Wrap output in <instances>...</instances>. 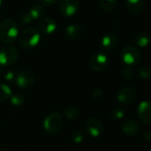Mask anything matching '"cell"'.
<instances>
[{
    "label": "cell",
    "instance_id": "ffe728a7",
    "mask_svg": "<svg viewBox=\"0 0 151 151\" xmlns=\"http://www.w3.org/2000/svg\"><path fill=\"white\" fill-rule=\"evenodd\" d=\"M65 117L69 120H74L76 119L80 115V111L75 106H68L64 111Z\"/></svg>",
    "mask_w": 151,
    "mask_h": 151
},
{
    "label": "cell",
    "instance_id": "7c38bea8",
    "mask_svg": "<svg viewBox=\"0 0 151 151\" xmlns=\"http://www.w3.org/2000/svg\"><path fill=\"white\" fill-rule=\"evenodd\" d=\"M119 43V39L116 35L113 33H107L105 34L101 39V47L104 50H113Z\"/></svg>",
    "mask_w": 151,
    "mask_h": 151
},
{
    "label": "cell",
    "instance_id": "d6986e66",
    "mask_svg": "<svg viewBox=\"0 0 151 151\" xmlns=\"http://www.w3.org/2000/svg\"><path fill=\"white\" fill-rule=\"evenodd\" d=\"M99 6L104 12H112L116 9L118 0H99Z\"/></svg>",
    "mask_w": 151,
    "mask_h": 151
},
{
    "label": "cell",
    "instance_id": "cb8c5ba5",
    "mask_svg": "<svg viewBox=\"0 0 151 151\" xmlns=\"http://www.w3.org/2000/svg\"><path fill=\"white\" fill-rule=\"evenodd\" d=\"M111 116L114 119H120L124 117V111L120 107L113 108L111 111Z\"/></svg>",
    "mask_w": 151,
    "mask_h": 151
},
{
    "label": "cell",
    "instance_id": "d6a6232c",
    "mask_svg": "<svg viewBox=\"0 0 151 151\" xmlns=\"http://www.w3.org/2000/svg\"><path fill=\"white\" fill-rule=\"evenodd\" d=\"M0 73H1V68H0Z\"/></svg>",
    "mask_w": 151,
    "mask_h": 151
},
{
    "label": "cell",
    "instance_id": "5b68a950",
    "mask_svg": "<svg viewBox=\"0 0 151 151\" xmlns=\"http://www.w3.org/2000/svg\"><path fill=\"white\" fill-rule=\"evenodd\" d=\"M19 57L18 50L12 45H6L0 49V65L4 66L12 65Z\"/></svg>",
    "mask_w": 151,
    "mask_h": 151
},
{
    "label": "cell",
    "instance_id": "1f68e13d",
    "mask_svg": "<svg viewBox=\"0 0 151 151\" xmlns=\"http://www.w3.org/2000/svg\"><path fill=\"white\" fill-rule=\"evenodd\" d=\"M2 5H3V1H2V0H0V9L2 8Z\"/></svg>",
    "mask_w": 151,
    "mask_h": 151
},
{
    "label": "cell",
    "instance_id": "9c48e42d",
    "mask_svg": "<svg viewBox=\"0 0 151 151\" xmlns=\"http://www.w3.org/2000/svg\"><path fill=\"white\" fill-rule=\"evenodd\" d=\"M57 28V22L54 19L50 17L42 18L38 22V30L43 35H50L55 32Z\"/></svg>",
    "mask_w": 151,
    "mask_h": 151
},
{
    "label": "cell",
    "instance_id": "d4e9b609",
    "mask_svg": "<svg viewBox=\"0 0 151 151\" xmlns=\"http://www.w3.org/2000/svg\"><path fill=\"white\" fill-rule=\"evenodd\" d=\"M10 98H11L12 104L13 105H16V106H19V105L22 104L23 102H24L23 96H21V94H19V93L14 94V95H12Z\"/></svg>",
    "mask_w": 151,
    "mask_h": 151
},
{
    "label": "cell",
    "instance_id": "603a6c76",
    "mask_svg": "<svg viewBox=\"0 0 151 151\" xmlns=\"http://www.w3.org/2000/svg\"><path fill=\"white\" fill-rule=\"evenodd\" d=\"M18 19H19V23L21 25H28V24H30L33 21V19H32L29 12H28V11H26V12H21L19 15V18Z\"/></svg>",
    "mask_w": 151,
    "mask_h": 151
},
{
    "label": "cell",
    "instance_id": "f546056e",
    "mask_svg": "<svg viewBox=\"0 0 151 151\" xmlns=\"http://www.w3.org/2000/svg\"><path fill=\"white\" fill-rule=\"evenodd\" d=\"M15 78H16V74H14V73H12V72H8L5 74V80H7L9 81H14Z\"/></svg>",
    "mask_w": 151,
    "mask_h": 151
},
{
    "label": "cell",
    "instance_id": "2e32d148",
    "mask_svg": "<svg viewBox=\"0 0 151 151\" xmlns=\"http://www.w3.org/2000/svg\"><path fill=\"white\" fill-rule=\"evenodd\" d=\"M143 0H127V7L132 14H140L144 9Z\"/></svg>",
    "mask_w": 151,
    "mask_h": 151
},
{
    "label": "cell",
    "instance_id": "e0dca14e",
    "mask_svg": "<svg viewBox=\"0 0 151 151\" xmlns=\"http://www.w3.org/2000/svg\"><path fill=\"white\" fill-rule=\"evenodd\" d=\"M134 42L139 47H146L150 42V35L147 32H138L134 35Z\"/></svg>",
    "mask_w": 151,
    "mask_h": 151
},
{
    "label": "cell",
    "instance_id": "4fadbf2b",
    "mask_svg": "<svg viewBox=\"0 0 151 151\" xmlns=\"http://www.w3.org/2000/svg\"><path fill=\"white\" fill-rule=\"evenodd\" d=\"M138 116L139 119L145 124L150 125L151 123L150 114V102L143 101L140 104L138 107Z\"/></svg>",
    "mask_w": 151,
    "mask_h": 151
},
{
    "label": "cell",
    "instance_id": "6da1fadb",
    "mask_svg": "<svg viewBox=\"0 0 151 151\" xmlns=\"http://www.w3.org/2000/svg\"><path fill=\"white\" fill-rule=\"evenodd\" d=\"M19 35L17 22L12 19H5L0 23V41L5 44L15 42Z\"/></svg>",
    "mask_w": 151,
    "mask_h": 151
},
{
    "label": "cell",
    "instance_id": "7a4b0ae2",
    "mask_svg": "<svg viewBox=\"0 0 151 151\" xmlns=\"http://www.w3.org/2000/svg\"><path fill=\"white\" fill-rule=\"evenodd\" d=\"M19 43L27 50L35 48L41 41V34L39 30L34 27L24 29L19 35Z\"/></svg>",
    "mask_w": 151,
    "mask_h": 151
},
{
    "label": "cell",
    "instance_id": "5bb4252c",
    "mask_svg": "<svg viewBox=\"0 0 151 151\" xmlns=\"http://www.w3.org/2000/svg\"><path fill=\"white\" fill-rule=\"evenodd\" d=\"M83 35V27L81 25L73 23L69 25L65 29V36L72 41L80 39Z\"/></svg>",
    "mask_w": 151,
    "mask_h": 151
},
{
    "label": "cell",
    "instance_id": "44dd1931",
    "mask_svg": "<svg viewBox=\"0 0 151 151\" xmlns=\"http://www.w3.org/2000/svg\"><path fill=\"white\" fill-rule=\"evenodd\" d=\"M137 76L142 80H149L151 76V69L149 65L140 66L136 71Z\"/></svg>",
    "mask_w": 151,
    "mask_h": 151
},
{
    "label": "cell",
    "instance_id": "3957f363",
    "mask_svg": "<svg viewBox=\"0 0 151 151\" xmlns=\"http://www.w3.org/2000/svg\"><path fill=\"white\" fill-rule=\"evenodd\" d=\"M120 58L127 66H134L140 63L142 59V54L136 47L126 46L121 50Z\"/></svg>",
    "mask_w": 151,
    "mask_h": 151
},
{
    "label": "cell",
    "instance_id": "ba28073f",
    "mask_svg": "<svg viewBox=\"0 0 151 151\" xmlns=\"http://www.w3.org/2000/svg\"><path fill=\"white\" fill-rule=\"evenodd\" d=\"M15 81H16V84L20 88L26 89L34 85L35 76L32 72L28 70H22L18 74H16Z\"/></svg>",
    "mask_w": 151,
    "mask_h": 151
},
{
    "label": "cell",
    "instance_id": "52a82bcc",
    "mask_svg": "<svg viewBox=\"0 0 151 151\" xmlns=\"http://www.w3.org/2000/svg\"><path fill=\"white\" fill-rule=\"evenodd\" d=\"M58 8L63 15L72 17L78 12L80 3L79 0H60Z\"/></svg>",
    "mask_w": 151,
    "mask_h": 151
},
{
    "label": "cell",
    "instance_id": "7402d4cb",
    "mask_svg": "<svg viewBox=\"0 0 151 151\" xmlns=\"http://www.w3.org/2000/svg\"><path fill=\"white\" fill-rule=\"evenodd\" d=\"M11 96H12L11 88L7 85L0 83V102H4L10 99Z\"/></svg>",
    "mask_w": 151,
    "mask_h": 151
},
{
    "label": "cell",
    "instance_id": "8992f818",
    "mask_svg": "<svg viewBox=\"0 0 151 151\" xmlns=\"http://www.w3.org/2000/svg\"><path fill=\"white\" fill-rule=\"evenodd\" d=\"M109 64V58L107 55L104 53H96L92 55L88 60L89 67L95 72L104 71Z\"/></svg>",
    "mask_w": 151,
    "mask_h": 151
},
{
    "label": "cell",
    "instance_id": "4dcf8cb0",
    "mask_svg": "<svg viewBox=\"0 0 151 151\" xmlns=\"http://www.w3.org/2000/svg\"><path fill=\"white\" fill-rule=\"evenodd\" d=\"M143 137H144V139L148 138V139H149V142H150V133H146V134L143 135Z\"/></svg>",
    "mask_w": 151,
    "mask_h": 151
},
{
    "label": "cell",
    "instance_id": "4316f807",
    "mask_svg": "<svg viewBox=\"0 0 151 151\" xmlns=\"http://www.w3.org/2000/svg\"><path fill=\"white\" fill-rule=\"evenodd\" d=\"M122 76H123V78H125L126 80L131 79V78L133 77V72H132V70H131L129 67L125 68V69L123 70V72H122Z\"/></svg>",
    "mask_w": 151,
    "mask_h": 151
},
{
    "label": "cell",
    "instance_id": "f1b7e54d",
    "mask_svg": "<svg viewBox=\"0 0 151 151\" xmlns=\"http://www.w3.org/2000/svg\"><path fill=\"white\" fill-rule=\"evenodd\" d=\"M92 95H93V97L98 98V97H100V96L103 95V90H102L100 88H96L93 90Z\"/></svg>",
    "mask_w": 151,
    "mask_h": 151
},
{
    "label": "cell",
    "instance_id": "8fae6325",
    "mask_svg": "<svg viewBox=\"0 0 151 151\" xmlns=\"http://www.w3.org/2000/svg\"><path fill=\"white\" fill-rule=\"evenodd\" d=\"M86 128H87L88 134L92 137H98L103 133L104 125H103V122L99 119L92 118L88 121Z\"/></svg>",
    "mask_w": 151,
    "mask_h": 151
},
{
    "label": "cell",
    "instance_id": "277c9868",
    "mask_svg": "<svg viewBox=\"0 0 151 151\" xmlns=\"http://www.w3.org/2000/svg\"><path fill=\"white\" fill-rule=\"evenodd\" d=\"M63 118L58 112H52L46 117L43 122V127L48 134H55L63 127Z\"/></svg>",
    "mask_w": 151,
    "mask_h": 151
},
{
    "label": "cell",
    "instance_id": "30bf717a",
    "mask_svg": "<svg viewBox=\"0 0 151 151\" xmlns=\"http://www.w3.org/2000/svg\"><path fill=\"white\" fill-rule=\"evenodd\" d=\"M117 98L119 102L124 104H130L136 98V91L132 87H125L119 92Z\"/></svg>",
    "mask_w": 151,
    "mask_h": 151
},
{
    "label": "cell",
    "instance_id": "9a60e30c",
    "mask_svg": "<svg viewBox=\"0 0 151 151\" xmlns=\"http://www.w3.org/2000/svg\"><path fill=\"white\" fill-rule=\"evenodd\" d=\"M122 132L128 136H134L140 132V126L134 120H127L121 127Z\"/></svg>",
    "mask_w": 151,
    "mask_h": 151
},
{
    "label": "cell",
    "instance_id": "ac0fdd59",
    "mask_svg": "<svg viewBox=\"0 0 151 151\" xmlns=\"http://www.w3.org/2000/svg\"><path fill=\"white\" fill-rule=\"evenodd\" d=\"M44 12H45L44 7L41 4H32L29 11H28L33 21L42 19V17L44 14Z\"/></svg>",
    "mask_w": 151,
    "mask_h": 151
},
{
    "label": "cell",
    "instance_id": "83f0119b",
    "mask_svg": "<svg viewBox=\"0 0 151 151\" xmlns=\"http://www.w3.org/2000/svg\"><path fill=\"white\" fill-rule=\"evenodd\" d=\"M41 4L42 5H44V6H51V5H54L58 0H39Z\"/></svg>",
    "mask_w": 151,
    "mask_h": 151
},
{
    "label": "cell",
    "instance_id": "484cf974",
    "mask_svg": "<svg viewBox=\"0 0 151 151\" xmlns=\"http://www.w3.org/2000/svg\"><path fill=\"white\" fill-rule=\"evenodd\" d=\"M83 140H84V134L81 132L76 131V132L73 133V141L75 143H81V142H82Z\"/></svg>",
    "mask_w": 151,
    "mask_h": 151
}]
</instances>
